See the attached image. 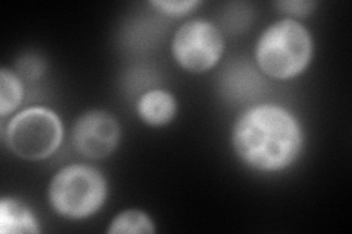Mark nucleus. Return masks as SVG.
<instances>
[{"label":"nucleus","mask_w":352,"mask_h":234,"mask_svg":"<svg viewBox=\"0 0 352 234\" xmlns=\"http://www.w3.org/2000/svg\"><path fill=\"white\" fill-rule=\"evenodd\" d=\"M109 185L104 174L88 164L65 165L52 177L47 198L52 209L68 220H85L106 204Z\"/></svg>","instance_id":"obj_3"},{"label":"nucleus","mask_w":352,"mask_h":234,"mask_svg":"<svg viewBox=\"0 0 352 234\" xmlns=\"http://www.w3.org/2000/svg\"><path fill=\"white\" fill-rule=\"evenodd\" d=\"M178 113V103L172 93L162 88L141 94L137 102V115L151 128L168 126Z\"/></svg>","instance_id":"obj_7"},{"label":"nucleus","mask_w":352,"mask_h":234,"mask_svg":"<svg viewBox=\"0 0 352 234\" xmlns=\"http://www.w3.org/2000/svg\"><path fill=\"white\" fill-rule=\"evenodd\" d=\"M65 135L62 119L47 107H28L9 120L3 139L10 152L25 161L50 159Z\"/></svg>","instance_id":"obj_4"},{"label":"nucleus","mask_w":352,"mask_h":234,"mask_svg":"<svg viewBox=\"0 0 352 234\" xmlns=\"http://www.w3.org/2000/svg\"><path fill=\"white\" fill-rule=\"evenodd\" d=\"M148 5L157 9L164 16L182 18L192 14L197 8H200L201 2H198V0H154Z\"/></svg>","instance_id":"obj_11"},{"label":"nucleus","mask_w":352,"mask_h":234,"mask_svg":"<svg viewBox=\"0 0 352 234\" xmlns=\"http://www.w3.org/2000/svg\"><path fill=\"white\" fill-rule=\"evenodd\" d=\"M109 234H153L154 221L141 209H125L115 215L107 229Z\"/></svg>","instance_id":"obj_9"},{"label":"nucleus","mask_w":352,"mask_h":234,"mask_svg":"<svg viewBox=\"0 0 352 234\" xmlns=\"http://www.w3.org/2000/svg\"><path fill=\"white\" fill-rule=\"evenodd\" d=\"M236 159L258 173H279L301 157L305 135L291 110L264 103L250 107L236 117L230 132Z\"/></svg>","instance_id":"obj_1"},{"label":"nucleus","mask_w":352,"mask_h":234,"mask_svg":"<svg viewBox=\"0 0 352 234\" xmlns=\"http://www.w3.org/2000/svg\"><path fill=\"white\" fill-rule=\"evenodd\" d=\"M18 69L21 78H27L30 81H34L38 80L40 75L44 72V63L37 59L36 56H25V59L19 62Z\"/></svg>","instance_id":"obj_14"},{"label":"nucleus","mask_w":352,"mask_h":234,"mask_svg":"<svg viewBox=\"0 0 352 234\" xmlns=\"http://www.w3.org/2000/svg\"><path fill=\"white\" fill-rule=\"evenodd\" d=\"M280 12L288 15V18H305L314 12L317 8V2L313 0H280V2L274 3Z\"/></svg>","instance_id":"obj_12"},{"label":"nucleus","mask_w":352,"mask_h":234,"mask_svg":"<svg viewBox=\"0 0 352 234\" xmlns=\"http://www.w3.org/2000/svg\"><path fill=\"white\" fill-rule=\"evenodd\" d=\"M170 50L175 62L184 71L206 73L222 59L225 51L223 31L208 19H191L176 30Z\"/></svg>","instance_id":"obj_5"},{"label":"nucleus","mask_w":352,"mask_h":234,"mask_svg":"<svg viewBox=\"0 0 352 234\" xmlns=\"http://www.w3.org/2000/svg\"><path fill=\"white\" fill-rule=\"evenodd\" d=\"M40 222L34 213L15 198L0 199V233L3 234H38Z\"/></svg>","instance_id":"obj_8"},{"label":"nucleus","mask_w":352,"mask_h":234,"mask_svg":"<svg viewBox=\"0 0 352 234\" xmlns=\"http://www.w3.org/2000/svg\"><path fill=\"white\" fill-rule=\"evenodd\" d=\"M122 137L119 121L104 110H90L76 119L72 129V143L76 152L91 160L112 155Z\"/></svg>","instance_id":"obj_6"},{"label":"nucleus","mask_w":352,"mask_h":234,"mask_svg":"<svg viewBox=\"0 0 352 234\" xmlns=\"http://www.w3.org/2000/svg\"><path fill=\"white\" fill-rule=\"evenodd\" d=\"M250 19H251V10L248 5L238 3V5H232V9L228 10V14L223 18V25L228 31L236 32L244 28L245 25H248Z\"/></svg>","instance_id":"obj_13"},{"label":"nucleus","mask_w":352,"mask_h":234,"mask_svg":"<svg viewBox=\"0 0 352 234\" xmlns=\"http://www.w3.org/2000/svg\"><path fill=\"white\" fill-rule=\"evenodd\" d=\"M22 98H24L22 78L14 71L6 68L0 69V116L6 117L14 113L21 106Z\"/></svg>","instance_id":"obj_10"},{"label":"nucleus","mask_w":352,"mask_h":234,"mask_svg":"<svg viewBox=\"0 0 352 234\" xmlns=\"http://www.w3.org/2000/svg\"><path fill=\"white\" fill-rule=\"evenodd\" d=\"M314 54L311 32L298 19L283 18L264 30L254 49V59L263 75L289 81L302 75Z\"/></svg>","instance_id":"obj_2"}]
</instances>
